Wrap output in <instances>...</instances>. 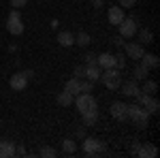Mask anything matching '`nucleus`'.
Instances as JSON below:
<instances>
[{"instance_id":"ea45409f","label":"nucleus","mask_w":160,"mask_h":158,"mask_svg":"<svg viewBox=\"0 0 160 158\" xmlns=\"http://www.w3.org/2000/svg\"><path fill=\"white\" fill-rule=\"evenodd\" d=\"M0 126H2V120H0Z\"/></svg>"},{"instance_id":"cd10ccee","label":"nucleus","mask_w":160,"mask_h":158,"mask_svg":"<svg viewBox=\"0 0 160 158\" xmlns=\"http://www.w3.org/2000/svg\"><path fill=\"white\" fill-rule=\"evenodd\" d=\"M126 62H128V58H126V54H124V51L115 54V69H124V66H126Z\"/></svg>"},{"instance_id":"6e6552de","label":"nucleus","mask_w":160,"mask_h":158,"mask_svg":"<svg viewBox=\"0 0 160 158\" xmlns=\"http://www.w3.org/2000/svg\"><path fill=\"white\" fill-rule=\"evenodd\" d=\"M28 77H26V73L24 71H19V73H15V75H11V79H9V85H11L15 92H22V90H26L28 88Z\"/></svg>"},{"instance_id":"4c0bfd02","label":"nucleus","mask_w":160,"mask_h":158,"mask_svg":"<svg viewBox=\"0 0 160 158\" xmlns=\"http://www.w3.org/2000/svg\"><path fill=\"white\" fill-rule=\"evenodd\" d=\"M92 4L98 9V7H102V4H105V0H92Z\"/></svg>"},{"instance_id":"e433bc0d","label":"nucleus","mask_w":160,"mask_h":158,"mask_svg":"<svg viewBox=\"0 0 160 158\" xmlns=\"http://www.w3.org/2000/svg\"><path fill=\"white\" fill-rule=\"evenodd\" d=\"M139 147H141V141H135V143L130 145V150H132V154H137V152H139Z\"/></svg>"},{"instance_id":"7ed1b4c3","label":"nucleus","mask_w":160,"mask_h":158,"mask_svg":"<svg viewBox=\"0 0 160 158\" xmlns=\"http://www.w3.org/2000/svg\"><path fill=\"white\" fill-rule=\"evenodd\" d=\"M83 152L88 156H98V154H107V143L100 141L96 137H83Z\"/></svg>"},{"instance_id":"aec40b11","label":"nucleus","mask_w":160,"mask_h":158,"mask_svg":"<svg viewBox=\"0 0 160 158\" xmlns=\"http://www.w3.org/2000/svg\"><path fill=\"white\" fill-rule=\"evenodd\" d=\"M148 75H149V71L143 66V64H137L135 69H132V79H135V81H145Z\"/></svg>"},{"instance_id":"f704fd0d","label":"nucleus","mask_w":160,"mask_h":158,"mask_svg":"<svg viewBox=\"0 0 160 158\" xmlns=\"http://www.w3.org/2000/svg\"><path fill=\"white\" fill-rule=\"evenodd\" d=\"M75 137H77V139H83V137H86V128H83V126H79V128L75 130Z\"/></svg>"},{"instance_id":"b1692460","label":"nucleus","mask_w":160,"mask_h":158,"mask_svg":"<svg viewBox=\"0 0 160 158\" xmlns=\"http://www.w3.org/2000/svg\"><path fill=\"white\" fill-rule=\"evenodd\" d=\"M92 43V38L88 32H79V34H75V45H79V47H88Z\"/></svg>"},{"instance_id":"4468645a","label":"nucleus","mask_w":160,"mask_h":158,"mask_svg":"<svg viewBox=\"0 0 160 158\" xmlns=\"http://www.w3.org/2000/svg\"><path fill=\"white\" fill-rule=\"evenodd\" d=\"M15 156V143L2 139L0 141V158H13Z\"/></svg>"},{"instance_id":"c85d7f7f","label":"nucleus","mask_w":160,"mask_h":158,"mask_svg":"<svg viewBox=\"0 0 160 158\" xmlns=\"http://www.w3.org/2000/svg\"><path fill=\"white\" fill-rule=\"evenodd\" d=\"M73 77H77V79H86V64H79V66H75Z\"/></svg>"},{"instance_id":"c756f323","label":"nucleus","mask_w":160,"mask_h":158,"mask_svg":"<svg viewBox=\"0 0 160 158\" xmlns=\"http://www.w3.org/2000/svg\"><path fill=\"white\" fill-rule=\"evenodd\" d=\"M83 64H96V54H92V51L83 54Z\"/></svg>"},{"instance_id":"6ab92c4d","label":"nucleus","mask_w":160,"mask_h":158,"mask_svg":"<svg viewBox=\"0 0 160 158\" xmlns=\"http://www.w3.org/2000/svg\"><path fill=\"white\" fill-rule=\"evenodd\" d=\"M64 90H66V92H71L73 96H77V94L81 92V79H77V77L68 79V81H66V85H64Z\"/></svg>"},{"instance_id":"20e7f679","label":"nucleus","mask_w":160,"mask_h":158,"mask_svg":"<svg viewBox=\"0 0 160 158\" xmlns=\"http://www.w3.org/2000/svg\"><path fill=\"white\" fill-rule=\"evenodd\" d=\"M73 103H75V107L79 109V113H86V111L94 109V107H98V103H96V98L92 96L90 92H81V94H77Z\"/></svg>"},{"instance_id":"39448f33","label":"nucleus","mask_w":160,"mask_h":158,"mask_svg":"<svg viewBox=\"0 0 160 158\" xmlns=\"http://www.w3.org/2000/svg\"><path fill=\"white\" fill-rule=\"evenodd\" d=\"M7 30L11 32L13 37H19L24 34V24H22V15H19V9H13L9 13V19H7Z\"/></svg>"},{"instance_id":"72a5a7b5","label":"nucleus","mask_w":160,"mask_h":158,"mask_svg":"<svg viewBox=\"0 0 160 158\" xmlns=\"http://www.w3.org/2000/svg\"><path fill=\"white\" fill-rule=\"evenodd\" d=\"M111 43H113V45H118V47H124V43H126V41H124V37H120V34H118V37L111 38Z\"/></svg>"},{"instance_id":"c9c22d12","label":"nucleus","mask_w":160,"mask_h":158,"mask_svg":"<svg viewBox=\"0 0 160 158\" xmlns=\"http://www.w3.org/2000/svg\"><path fill=\"white\" fill-rule=\"evenodd\" d=\"M15 156H26V147L24 145H17V147H15Z\"/></svg>"},{"instance_id":"bb28decb","label":"nucleus","mask_w":160,"mask_h":158,"mask_svg":"<svg viewBox=\"0 0 160 158\" xmlns=\"http://www.w3.org/2000/svg\"><path fill=\"white\" fill-rule=\"evenodd\" d=\"M38 156H43V158H56V156H58V152H56L51 145H43L41 150H38Z\"/></svg>"},{"instance_id":"a878e982","label":"nucleus","mask_w":160,"mask_h":158,"mask_svg":"<svg viewBox=\"0 0 160 158\" xmlns=\"http://www.w3.org/2000/svg\"><path fill=\"white\" fill-rule=\"evenodd\" d=\"M137 34H139V38H141V45H145V43H152V41H154V34H152V30H148V28L137 30Z\"/></svg>"},{"instance_id":"7c9ffc66","label":"nucleus","mask_w":160,"mask_h":158,"mask_svg":"<svg viewBox=\"0 0 160 158\" xmlns=\"http://www.w3.org/2000/svg\"><path fill=\"white\" fill-rule=\"evenodd\" d=\"M11 7L13 9H24V7H28V0H11Z\"/></svg>"},{"instance_id":"2eb2a0df","label":"nucleus","mask_w":160,"mask_h":158,"mask_svg":"<svg viewBox=\"0 0 160 158\" xmlns=\"http://www.w3.org/2000/svg\"><path fill=\"white\" fill-rule=\"evenodd\" d=\"M141 64H143L148 71H152V69H158L160 60H158L156 54H143V56H141Z\"/></svg>"},{"instance_id":"f3484780","label":"nucleus","mask_w":160,"mask_h":158,"mask_svg":"<svg viewBox=\"0 0 160 158\" xmlns=\"http://www.w3.org/2000/svg\"><path fill=\"white\" fill-rule=\"evenodd\" d=\"M58 43H60V47H71V45H75V34L68 30H62L58 34Z\"/></svg>"},{"instance_id":"0eeeda50","label":"nucleus","mask_w":160,"mask_h":158,"mask_svg":"<svg viewBox=\"0 0 160 158\" xmlns=\"http://www.w3.org/2000/svg\"><path fill=\"white\" fill-rule=\"evenodd\" d=\"M124 54L130 60H141V56L145 54V49L141 43H124Z\"/></svg>"},{"instance_id":"4be33fe9","label":"nucleus","mask_w":160,"mask_h":158,"mask_svg":"<svg viewBox=\"0 0 160 158\" xmlns=\"http://www.w3.org/2000/svg\"><path fill=\"white\" fill-rule=\"evenodd\" d=\"M143 109L148 111L149 115H154V113H158V109H160V103H158V98L156 96H149V100L143 105Z\"/></svg>"},{"instance_id":"9b49d317","label":"nucleus","mask_w":160,"mask_h":158,"mask_svg":"<svg viewBox=\"0 0 160 158\" xmlns=\"http://www.w3.org/2000/svg\"><path fill=\"white\" fill-rule=\"evenodd\" d=\"M120 90H122L124 96H130L135 98L139 92H141V85H139V81H135V79H130V81H126V84L120 85Z\"/></svg>"},{"instance_id":"ddd939ff","label":"nucleus","mask_w":160,"mask_h":158,"mask_svg":"<svg viewBox=\"0 0 160 158\" xmlns=\"http://www.w3.org/2000/svg\"><path fill=\"white\" fill-rule=\"evenodd\" d=\"M100 73H102V69H100L98 64H86V79L88 81L96 84L100 79Z\"/></svg>"},{"instance_id":"58836bf2","label":"nucleus","mask_w":160,"mask_h":158,"mask_svg":"<svg viewBox=\"0 0 160 158\" xmlns=\"http://www.w3.org/2000/svg\"><path fill=\"white\" fill-rule=\"evenodd\" d=\"M26 73V77H28V79H32V77H34V71H24Z\"/></svg>"},{"instance_id":"473e14b6","label":"nucleus","mask_w":160,"mask_h":158,"mask_svg":"<svg viewBox=\"0 0 160 158\" xmlns=\"http://www.w3.org/2000/svg\"><path fill=\"white\" fill-rule=\"evenodd\" d=\"M92 88H94V84H92V81H83V79H81V92H92Z\"/></svg>"},{"instance_id":"dca6fc26","label":"nucleus","mask_w":160,"mask_h":158,"mask_svg":"<svg viewBox=\"0 0 160 158\" xmlns=\"http://www.w3.org/2000/svg\"><path fill=\"white\" fill-rule=\"evenodd\" d=\"M137 156H141V158H156V156H158V150L152 145V143H141L139 152H137Z\"/></svg>"},{"instance_id":"412c9836","label":"nucleus","mask_w":160,"mask_h":158,"mask_svg":"<svg viewBox=\"0 0 160 158\" xmlns=\"http://www.w3.org/2000/svg\"><path fill=\"white\" fill-rule=\"evenodd\" d=\"M56 100H58V105H62V107H71V105H73V100H75V96L71 94V92L62 90L60 94L56 96Z\"/></svg>"},{"instance_id":"393cba45","label":"nucleus","mask_w":160,"mask_h":158,"mask_svg":"<svg viewBox=\"0 0 160 158\" xmlns=\"http://www.w3.org/2000/svg\"><path fill=\"white\" fill-rule=\"evenodd\" d=\"M62 152H64V154H75V152H77L75 139H64V141H62Z\"/></svg>"},{"instance_id":"9d476101","label":"nucleus","mask_w":160,"mask_h":158,"mask_svg":"<svg viewBox=\"0 0 160 158\" xmlns=\"http://www.w3.org/2000/svg\"><path fill=\"white\" fill-rule=\"evenodd\" d=\"M96 64H98L102 71H105V69H115V54L105 51V54L96 56Z\"/></svg>"},{"instance_id":"5701e85b","label":"nucleus","mask_w":160,"mask_h":158,"mask_svg":"<svg viewBox=\"0 0 160 158\" xmlns=\"http://www.w3.org/2000/svg\"><path fill=\"white\" fill-rule=\"evenodd\" d=\"M141 92H145V94H149V96H154V94L158 92V84H156L154 79H145V81H143V88H141Z\"/></svg>"},{"instance_id":"f03ea898","label":"nucleus","mask_w":160,"mask_h":158,"mask_svg":"<svg viewBox=\"0 0 160 158\" xmlns=\"http://www.w3.org/2000/svg\"><path fill=\"white\" fill-rule=\"evenodd\" d=\"M100 81L105 84L107 90H120V85H122V73H120V69H105L102 73H100Z\"/></svg>"},{"instance_id":"a211bd4d","label":"nucleus","mask_w":160,"mask_h":158,"mask_svg":"<svg viewBox=\"0 0 160 158\" xmlns=\"http://www.w3.org/2000/svg\"><path fill=\"white\" fill-rule=\"evenodd\" d=\"M81 118H83V126H94L96 120H98V107H94V109L81 113Z\"/></svg>"},{"instance_id":"1a4fd4ad","label":"nucleus","mask_w":160,"mask_h":158,"mask_svg":"<svg viewBox=\"0 0 160 158\" xmlns=\"http://www.w3.org/2000/svg\"><path fill=\"white\" fill-rule=\"evenodd\" d=\"M109 111H111V115H113L115 120H120V122L128 120V118H126V103H122V100H115V103H111Z\"/></svg>"},{"instance_id":"f8f14e48","label":"nucleus","mask_w":160,"mask_h":158,"mask_svg":"<svg viewBox=\"0 0 160 158\" xmlns=\"http://www.w3.org/2000/svg\"><path fill=\"white\" fill-rule=\"evenodd\" d=\"M124 17H126V15H124V9H122V7H111L109 11H107V19H109L111 26H118Z\"/></svg>"},{"instance_id":"423d86ee","label":"nucleus","mask_w":160,"mask_h":158,"mask_svg":"<svg viewBox=\"0 0 160 158\" xmlns=\"http://www.w3.org/2000/svg\"><path fill=\"white\" fill-rule=\"evenodd\" d=\"M118 28H120V37H124V38H132V37H137V30H139V26H137V19H132V17H124L122 22L118 24Z\"/></svg>"},{"instance_id":"2f4dec72","label":"nucleus","mask_w":160,"mask_h":158,"mask_svg":"<svg viewBox=\"0 0 160 158\" xmlns=\"http://www.w3.org/2000/svg\"><path fill=\"white\" fill-rule=\"evenodd\" d=\"M135 4H137V0H120L118 7H122V9H132Z\"/></svg>"},{"instance_id":"f257e3e1","label":"nucleus","mask_w":160,"mask_h":158,"mask_svg":"<svg viewBox=\"0 0 160 158\" xmlns=\"http://www.w3.org/2000/svg\"><path fill=\"white\" fill-rule=\"evenodd\" d=\"M126 118H130L139 128H145L148 126V120H149V113L141 105L132 103V105H126Z\"/></svg>"}]
</instances>
